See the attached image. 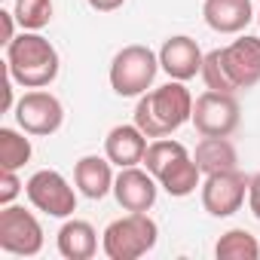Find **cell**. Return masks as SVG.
<instances>
[{"mask_svg": "<svg viewBox=\"0 0 260 260\" xmlns=\"http://www.w3.org/2000/svg\"><path fill=\"white\" fill-rule=\"evenodd\" d=\"M214 257L217 260H257L260 257V242L248 230H230L217 239Z\"/></svg>", "mask_w": 260, "mask_h": 260, "instance_id": "cell-19", "label": "cell"}, {"mask_svg": "<svg viewBox=\"0 0 260 260\" xmlns=\"http://www.w3.org/2000/svg\"><path fill=\"white\" fill-rule=\"evenodd\" d=\"M202 61H205V55H202L199 43L193 37H184V34L169 37L162 43V49H159V68L172 80H181V83H187L196 74H202Z\"/></svg>", "mask_w": 260, "mask_h": 260, "instance_id": "cell-12", "label": "cell"}, {"mask_svg": "<svg viewBox=\"0 0 260 260\" xmlns=\"http://www.w3.org/2000/svg\"><path fill=\"white\" fill-rule=\"evenodd\" d=\"M110 159L107 156H83L74 166V181L80 187V193L86 199H104L113 190V172H110Z\"/></svg>", "mask_w": 260, "mask_h": 260, "instance_id": "cell-15", "label": "cell"}, {"mask_svg": "<svg viewBox=\"0 0 260 260\" xmlns=\"http://www.w3.org/2000/svg\"><path fill=\"white\" fill-rule=\"evenodd\" d=\"M156 71H159V55L150 46L141 43L122 46L110 61V86L122 98H135L153 86Z\"/></svg>", "mask_w": 260, "mask_h": 260, "instance_id": "cell-5", "label": "cell"}, {"mask_svg": "<svg viewBox=\"0 0 260 260\" xmlns=\"http://www.w3.org/2000/svg\"><path fill=\"white\" fill-rule=\"evenodd\" d=\"M25 135L16 132V128H0V169L19 172L31 159V141Z\"/></svg>", "mask_w": 260, "mask_h": 260, "instance_id": "cell-20", "label": "cell"}, {"mask_svg": "<svg viewBox=\"0 0 260 260\" xmlns=\"http://www.w3.org/2000/svg\"><path fill=\"white\" fill-rule=\"evenodd\" d=\"M248 205H251V214L260 220V175H254L248 184Z\"/></svg>", "mask_w": 260, "mask_h": 260, "instance_id": "cell-24", "label": "cell"}, {"mask_svg": "<svg viewBox=\"0 0 260 260\" xmlns=\"http://www.w3.org/2000/svg\"><path fill=\"white\" fill-rule=\"evenodd\" d=\"M13 16L25 31H40L52 22V0H16Z\"/></svg>", "mask_w": 260, "mask_h": 260, "instance_id": "cell-22", "label": "cell"}, {"mask_svg": "<svg viewBox=\"0 0 260 260\" xmlns=\"http://www.w3.org/2000/svg\"><path fill=\"white\" fill-rule=\"evenodd\" d=\"M22 193V181L13 169H4L0 175V205H13V199Z\"/></svg>", "mask_w": 260, "mask_h": 260, "instance_id": "cell-23", "label": "cell"}, {"mask_svg": "<svg viewBox=\"0 0 260 260\" xmlns=\"http://www.w3.org/2000/svg\"><path fill=\"white\" fill-rule=\"evenodd\" d=\"M193 125L202 138H230L239 128V101L233 92H202L193 101Z\"/></svg>", "mask_w": 260, "mask_h": 260, "instance_id": "cell-6", "label": "cell"}, {"mask_svg": "<svg viewBox=\"0 0 260 260\" xmlns=\"http://www.w3.org/2000/svg\"><path fill=\"white\" fill-rule=\"evenodd\" d=\"M199 178H202V172H199V166H196V159L187 153V156H181V159H175L156 181H159V187L169 193V196H178V199H184V196H190V193H196V187H199Z\"/></svg>", "mask_w": 260, "mask_h": 260, "instance_id": "cell-17", "label": "cell"}, {"mask_svg": "<svg viewBox=\"0 0 260 260\" xmlns=\"http://www.w3.org/2000/svg\"><path fill=\"white\" fill-rule=\"evenodd\" d=\"M7 71L25 89H43L58 77V52L37 31H25L7 43Z\"/></svg>", "mask_w": 260, "mask_h": 260, "instance_id": "cell-3", "label": "cell"}, {"mask_svg": "<svg viewBox=\"0 0 260 260\" xmlns=\"http://www.w3.org/2000/svg\"><path fill=\"white\" fill-rule=\"evenodd\" d=\"M196 166L202 175H214V172H226L236 169V147L230 144V138H202L196 144Z\"/></svg>", "mask_w": 260, "mask_h": 260, "instance_id": "cell-18", "label": "cell"}, {"mask_svg": "<svg viewBox=\"0 0 260 260\" xmlns=\"http://www.w3.org/2000/svg\"><path fill=\"white\" fill-rule=\"evenodd\" d=\"M187 119H193V95L181 80L138 95L135 125L147 138H169Z\"/></svg>", "mask_w": 260, "mask_h": 260, "instance_id": "cell-2", "label": "cell"}, {"mask_svg": "<svg viewBox=\"0 0 260 260\" xmlns=\"http://www.w3.org/2000/svg\"><path fill=\"white\" fill-rule=\"evenodd\" d=\"M16 119L19 125L25 128L28 135H55L61 122H64V107L61 101L52 95V92H43V89H34V92H25L19 101H16Z\"/></svg>", "mask_w": 260, "mask_h": 260, "instance_id": "cell-9", "label": "cell"}, {"mask_svg": "<svg viewBox=\"0 0 260 260\" xmlns=\"http://www.w3.org/2000/svg\"><path fill=\"white\" fill-rule=\"evenodd\" d=\"M25 193L31 205L49 217H71L77 211V193L68 184V178L55 169H40L28 178Z\"/></svg>", "mask_w": 260, "mask_h": 260, "instance_id": "cell-7", "label": "cell"}, {"mask_svg": "<svg viewBox=\"0 0 260 260\" xmlns=\"http://www.w3.org/2000/svg\"><path fill=\"white\" fill-rule=\"evenodd\" d=\"M257 25H260V16H257Z\"/></svg>", "mask_w": 260, "mask_h": 260, "instance_id": "cell-28", "label": "cell"}, {"mask_svg": "<svg viewBox=\"0 0 260 260\" xmlns=\"http://www.w3.org/2000/svg\"><path fill=\"white\" fill-rule=\"evenodd\" d=\"M0 28H4V43L16 40V16L10 10H0Z\"/></svg>", "mask_w": 260, "mask_h": 260, "instance_id": "cell-25", "label": "cell"}, {"mask_svg": "<svg viewBox=\"0 0 260 260\" xmlns=\"http://www.w3.org/2000/svg\"><path fill=\"white\" fill-rule=\"evenodd\" d=\"M159 226L147 211H128L104 230L101 248L110 260H138L156 248Z\"/></svg>", "mask_w": 260, "mask_h": 260, "instance_id": "cell-4", "label": "cell"}, {"mask_svg": "<svg viewBox=\"0 0 260 260\" xmlns=\"http://www.w3.org/2000/svg\"><path fill=\"white\" fill-rule=\"evenodd\" d=\"M144 153H147V135L135 122L132 125H113L104 138V156L119 169L144 162Z\"/></svg>", "mask_w": 260, "mask_h": 260, "instance_id": "cell-13", "label": "cell"}, {"mask_svg": "<svg viewBox=\"0 0 260 260\" xmlns=\"http://www.w3.org/2000/svg\"><path fill=\"white\" fill-rule=\"evenodd\" d=\"M156 184L159 181L147 169L128 166V169H119L113 181V196L125 211H150L156 202V190H159Z\"/></svg>", "mask_w": 260, "mask_h": 260, "instance_id": "cell-11", "label": "cell"}, {"mask_svg": "<svg viewBox=\"0 0 260 260\" xmlns=\"http://www.w3.org/2000/svg\"><path fill=\"white\" fill-rule=\"evenodd\" d=\"M187 156V147L181 141H172V138H156L153 144H147V153H144V166L153 178H159L175 159Z\"/></svg>", "mask_w": 260, "mask_h": 260, "instance_id": "cell-21", "label": "cell"}, {"mask_svg": "<svg viewBox=\"0 0 260 260\" xmlns=\"http://www.w3.org/2000/svg\"><path fill=\"white\" fill-rule=\"evenodd\" d=\"M98 251V233L89 220H68L58 230V254L68 260H89Z\"/></svg>", "mask_w": 260, "mask_h": 260, "instance_id": "cell-16", "label": "cell"}, {"mask_svg": "<svg viewBox=\"0 0 260 260\" xmlns=\"http://www.w3.org/2000/svg\"><path fill=\"white\" fill-rule=\"evenodd\" d=\"M202 16H205V25L217 34H239L254 19L251 0H205Z\"/></svg>", "mask_w": 260, "mask_h": 260, "instance_id": "cell-14", "label": "cell"}, {"mask_svg": "<svg viewBox=\"0 0 260 260\" xmlns=\"http://www.w3.org/2000/svg\"><path fill=\"white\" fill-rule=\"evenodd\" d=\"M251 178L239 169H226V172H214L205 178L202 184V205L211 217H230L242 208L245 193H248Z\"/></svg>", "mask_w": 260, "mask_h": 260, "instance_id": "cell-10", "label": "cell"}, {"mask_svg": "<svg viewBox=\"0 0 260 260\" xmlns=\"http://www.w3.org/2000/svg\"><path fill=\"white\" fill-rule=\"evenodd\" d=\"M13 83H16V80L10 77V80H7V86H4V110H10V107H13Z\"/></svg>", "mask_w": 260, "mask_h": 260, "instance_id": "cell-27", "label": "cell"}, {"mask_svg": "<svg viewBox=\"0 0 260 260\" xmlns=\"http://www.w3.org/2000/svg\"><path fill=\"white\" fill-rule=\"evenodd\" d=\"M202 80L214 92H239L260 83V37H239L211 49L202 61Z\"/></svg>", "mask_w": 260, "mask_h": 260, "instance_id": "cell-1", "label": "cell"}, {"mask_svg": "<svg viewBox=\"0 0 260 260\" xmlns=\"http://www.w3.org/2000/svg\"><path fill=\"white\" fill-rule=\"evenodd\" d=\"M86 4L92 10H98V13H113V10H119L125 4V0H86Z\"/></svg>", "mask_w": 260, "mask_h": 260, "instance_id": "cell-26", "label": "cell"}, {"mask_svg": "<svg viewBox=\"0 0 260 260\" xmlns=\"http://www.w3.org/2000/svg\"><path fill=\"white\" fill-rule=\"evenodd\" d=\"M0 248L16 257H34L43 248L40 220L22 205H4L0 211Z\"/></svg>", "mask_w": 260, "mask_h": 260, "instance_id": "cell-8", "label": "cell"}]
</instances>
